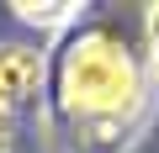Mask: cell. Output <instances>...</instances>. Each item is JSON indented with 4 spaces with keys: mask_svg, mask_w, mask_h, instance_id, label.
Listing matches in <instances>:
<instances>
[{
    "mask_svg": "<svg viewBox=\"0 0 159 153\" xmlns=\"http://www.w3.org/2000/svg\"><path fill=\"white\" fill-rule=\"evenodd\" d=\"M53 95H58V111L74 132H85L96 142H117V132H127L133 116L143 111L148 85H143V63L122 42V32L85 27L58 53Z\"/></svg>",
    "mask_w": 159,
    "mask_h": 153,
    "instance_id": "obj_1",
    "label": "cell"
},
{
    "mask_svg": "<svg viewBox=\"0 0 159 153\" xmlns=\"http://www.w3.org/2000/svg\"><path fill=\"white\" fill-rule=\"evenodd\" d=\"M43 74H48V63H43V53L37 48H27V42H0V111H16V106H27L37 90H43Z\"/></svg>",
    "mask_w": 159,
    "mask_h": 153,
    "instance_id": "obj_2",
    "label": "cell"
},
{
    "mask_svg": "<svg viewBox=\"0 0 159 153\" xmlns=\"http://www.w3.org/2000/svg\"><path fill=\"white\" fill-rule=\"evenodd\" d=\"M21 21H32V27H58V21H69L80 6H69V0H64V6H32V0H16V6H11Z\"/></svg>",
    "mask_w": 159,
    "mask_h": 153,
    "instance_id": "obj_3",
    "label": "cell"
},
{
    "mask_svg": "<svg viewBox=\"0 0 159 153\" xmlns=\"http://www.w3.org/2000/svg\"><path fill=\"white\" fill-rule=\"evenodd\" d=\"M143 37H148V58H154V69H159V0L143 11Z\"/></svg>",
    "mask_w": 159,
    "mask_h": 153,
    "instance_id": "obj_4",
    "label": "cell"
},
{
    "mask_svg": "<svg viewBox=\"0 0 159 153\" xmlns=\"http://www.w3.org/2000/svg\"><path fill=\"white\" fill-rule=\"evenodd\" d=\"M0 153H11V116L0 111Z\"/></svg>",
    "mask_w": 159,
    "mask_h": 153,
    "instance_id": "obj_5",
    "label": "cell"
}]
</instances>
